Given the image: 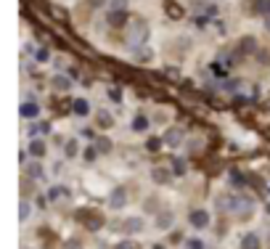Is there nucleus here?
<instances>
[{
  "mask_svg": "<svg viewBox=\"0 0 270 249\" xmlns=\"http://www.w3.org/2000/svg\"><path fill=\"white\" fill-rule=\"evenodd\" d=\"M29 215H32V204H29V199H24L22 204H19V218L24 223V220H29Z\"/></svg>",
  "mask_w": 270,
  "mask_h": 249,
  "instance_id": "17",
  "label": "nucleus"
},
{
  "mask_svg": "<svg viewBox=\"0 0 270 249\" xmlns=\"http://www.w3.org/2000/svg\"><path fill=\"white\" fill-rule=\"evenodd\" d=\"M188 223L194 228H207L209 225V212L207 209H194V212L188 215Z\"/></svg>",
  "mask_w": 270,
  "mask_h": 249,
  "instance_id": "3",
  "label": "nucleus"
},
{
  "mask_svg": "<svg viewBox=\"0 0 270 249\" xmlns=\"http://www.w3.org/2000/svg\"><path fill=\"white\" fill-rule=\"evenodd\" d=\"M27 178H32V180H40V178H45V170H43V165L40 162H29L27 167Z\"/></svg>",
  "mask_w": 270,
  "mask_h": 249,
  "instance_id": "8",
  "label": "nucleus"
},
{
  "mask_svg": "<svg viewBox=\"0 0 270 249\" xmlns=\"http://www.w3.org/2000/svg\"><path fill=\"white\" fill-rule=\"evenodd\" d=\"M106 22L111 27H122V24H127V8H111L106 14Z\"/></svg>",
  "mask_w": 270,
  "mask_h": 249,
  "instance_id": "2",
  "label": "nucleus"
},
{
  "mask_svg": "<svg viewBox=\"0 0 270 249\" xmlns=\"http://www.w3.org/2000/svg\"><path fill=\"white\" fill-rule=\"evenodd\" d=\"M127 188H122V186H117L114 191L109 194V207L111 209H122V207H127Z\"/></svg>",
  "mask_w": 270,
  "mask_h": 249,
  "instance_id": "1",
  "label": "nucleus"
},
{
  "mask_svg": "<svg viewBox=\"0 0 270 249\" xmlns=\"http://www.w3.org/2000/svg\"><path fill=\"white\" fill-rule=\"evenodd\" d=\"M175 225V212L172 209H164V212L156 215V228L159 231H167V228H172Z\"/></svg>",
  "mask_w": 270,
  "mask_h": 249,
  "instance_id": "4",
  "label": "nucleus"
},
{
  "mask_svg": "<svg viewBox=\"0 0 270 249\" xmlns=\"http://www.w3.org/2000/svg\"><path fill=\"white\" fill-rule=\"evenodd\" d=\"M48 196H50L53 201H58V199H67V196H69V188H67V186H53V188L48 191Z\"/></svg>",
  "mask_w": 270,
  "mask_h": 249,
  "instance_id": "16",
  "label": "nucleus"
},
{
  "mask_svg": "<svg viewBox=\"0 0 270 249\" xmlns=\"http://www.w3.org/2000/svg\"><path fill=\"white\" fill-rule=\"evenodd\" d=\"M96 149H98V154H109V151H111V141L101 135V138L96 141Z\"/></svg>",
  "mask_w": 270,
  "mask_h": 249,
  "instance_id": "18",
  "label": "nucleus"
},
{
  "mask_svg": "<svg viewBox=\"0 0 270 249\" xmlns=\"http://www.w3.org/2000/svg\"><path fill=\"white\" fill-rule=\"evenodd\" d=\"M183 173H186V165L180 159H175V175H183Z\"/></svg>",
  "mask_w": 270,
  "mask_h": 249,
  "instance_id": "27",
  "label": "nucleus"
},
{
  "mask_svg": "<svg viewBox=\"0 0 270 249\" xmlns=\"http://www.w3.org/2000/svg\"><path fill=\"white\" fill-rule=\"evenodd\" d=\"M268 8H270V0H257V3H254L257 14H268Z\"/></svg>",
  "mask_w": 270,
  "mask_h": 249,
  "instance_id": "21",
  "label": "nucleus"
},
{
  "mask_svg": "<svg viewBox=\"0 0 270 249\" xmlns=\"http://www.w3.org/2000/svg\"><path fill=\"white\" fill-rule=\"evenodd\" d=\"M72 109H74L77 117H88V114H90V103L85 101V98H77V101L72 103Z\"/></svg>",
  "mask_w": 270,
  "mask_h": 249,
  "instance_id": "12",
  "label": "nucleus"
},
{
  "mask_svg": "<svg viewBox=\"0 0 270 249\" xmlns=\"http://www.w3.org/2000/svg\"><path fill=\"white\" fill-rule=\"evenodd\" d=\"M64 149H67V156L72 159V156H77V151H80V143H77V141H67V146H64Z\"/></svg>",
  "mask_w": 270,
  "mask_h": 249,
  "instance_id": "19",
  "label": "nucleus"
},
{
  "mask_svg": "<svg viewBox=\"0 0 270 249\" xmlns=\"http://www.w3.org/2000/svg\"><path fill=\"white\" fill-rule=\"evenodd\" d=\"M61 249H82V244H80V239H69V241H64Z\"/></svg>",
  "mask_w": 270,
  "mask_h": 249,
  "instance_id": "23",
  "label": "nucleus"
},
{
  "mask_svg": "<svg viewBox=\"0 0 270 249\" xmlns=\"http://www.w3.org/2000/svg\"><path fill=\"white\" fill-rule=\"evenodd\" d=\"M194 8H201V0H194Z\"/></svg>",
  "mask_w": 270,
  "mask_h": 249,
  "instance_id": "30",
  "label": "nucleus"
},
{
  "mask_svg": "<svg viewBox=\"0 0 270 249\" xmlns=\"http://www.w3.org/2000/svg\"><path fill=\"white\" fill-rule=\"evenodd\" d=\"M241 249H262L260 236H257V233H246V236L241 239Z\"/></svg>",
  "mask_w": 270,
  "mask_h": 249,
  "instance_id": "9",
  "label": "nucleus"
},
{
  "mask_svg": "<svg viewBox=\"0 0 270 249\" xmlns=\"http://www.w3.org/2000/svg\"><path fill=\"white\" fill-rule=\"evenodd\" d=\"M143 225H146V223H143V218H127V220L122 223L124 233H141Z\"/></svg>",
  "mask_w": 270,
  "mask_h": 249,
  "instance_id": "7",
  "label": "nucleus"
},
{
  "mask_svg": "<svg viewBox=\"0 0 270 249\" xmlns=\"http://www.w3.org/2000/svg\"><path fill=\"white\" fill-rule=\"evenodd\" d=\"M170 178H172V173H170L167 167H154V170H151V180H154V183H159V186L170 183Z\"/></svg>",
  "mask_w": 270,
  "mask_h": 249,
  "instance_id": "6",
  "label": "nucleus"
},
{
  "mask_svg": "<svg viewBox=\"0 0 270 249\" xmlns=\"http://www.w3.org/2000/svg\"><path fill=\"white\" fill-rule=\"evenodd\" d=\"M117 249H141V247H138L133 239H127V241H122V244H117Z\"/></svg>",
  "mask_w": 270,
  "mask_h": 249,
  "instance_id": "24",
  "label": "nucleus"
},
{
  "mask_svg": "<svg viewBox=\"0 0 270 249\" xmlns=\"http://www.w3.org/2000/svg\"><path fill=\"white\" fill-rule=\"evenodd\" d=\"M29 154L35 156V159H43L45 156V141H40V138H35L29 143Z\"/></svg>",
  "mask_w": 270,
  "mask_h": 249,
  "instance_id": "11",
  "label": "nucleus"
},
{
  "mask_svg": "<svg viewBox=\"0 0 270 249\" xmlns=\"http://www.w3.org/2000/svg\"><path fill=\"white\" fill-rule=\"evenodd\" d=\"M143 37H146V27H143V24H135V27H133V35H130V43H133V45H141Z\"/></svg>",
  "mask_w": 270,
  "mask_h": 249,
  "instance_id": "14",
  "label": "nucleus"
},
{
  "mask_svg": "<svg viewBox=\"0 0 270 249\" xmlns=\"http://www.w3.org/2000/svg\"><path fill=\"white\" fill-rule=\"evenodd\" d=\"M50 82H53L56 90H72V80H69V77H64V75H56Z\"/></svg>",
  "mask_w": 270,
  "mask_h": 249,
  "instance_id": "15",
  "label": "nucleus"
},
{
  "mask_svg": "<svg viewBox=\"0 0 270 249\" xmlns=\"http://www.w3.org/2000/svg\"><path fill=\"white\" fill-rule=\"evenodd\" d=\"M98 124H101V127H111V124H114V117L111 114H98Z\"/></svg>",
  "mask_w": 270,
  "mask_h": 249,
  "instance_id": "20",
  "label": "nucleus"
},
{
  "mask_svg": "<svg viewBox=\"0 0 270 249\" xmlns=\"http://www.w3.org/2000/svg\"><path fill=\"white\" fill-rule=\"evenodd\" d=\"M111 8H127V0H111Z\"/></svg>",
  "mask_w": 270,
  "mask_h": 249,
  "instance_id": "28",
  "label": "nucleus"
},
{
  "mask_svg": "<svg viewBox=\"0 0 270 249\" xmlns=\"http://www.w3.org/2000/svg\"><path fill=\"white\" fill-rule=\"evenodd\" d=\"M82 156H85V159H88V162H96V156H98V149L93 146V149H85V151H82Z\"/></svg>",
  "mask_w": 270,
  "mask_h": 249,
  "instance_id": "22",
  "label": "nucleus"
},
{
  "mask_svg": "<svg viewBox=\"0 0 270 249\" xmlns=\"http://www.w3.org/2000/svg\"><path fill=\"white\" fill-rule=\"evenodd\" d=\"M48 48H40V50H37V58H40V61H48Z\"/></svg>",
  "mask_w": 270,
  "mask_h": 249,
  "instance_id": "29",
  "label": "nucleus"
},
{
  "mask_svg": "<svg viewBox=\"0 0 270 249\" xmlns=\"http://www.w3.org/2000/svg\"><path fill=\"white\" fill-rule=\"evenodd\" d=\"M268 29H270V16H268Z\"/></svg>",
  "mask_w": 270,
  "mask_h": 249,
  "instance_id": "31",
  "label": "nucleus"
},
{
  "mask_svg": "<svg viewBox=\"0 0 270 249\" xmlns=\"http://www.w3.org/2000/svg\"><path fill=\"white\" fill-rule=\"evenodd\" d=\"M37 114H40V109H37V103H32V101L22 103V117H27V120H35Z\"/></svg>",
  "mask_w": 270,
  "mask_h": 249,
  "instance_id": "13",
  "label": "nucleus"
},
{
  "mask_svg": "<svg viewBox=\"0 0 270 249\" xmlns=\"http://www.w3.org/2000/svg\"><path fill=\"white\" fill-rule=\"evenodd\" d=\"M162 141H164V143H167V146H172V149H175V146H177V143H180V141H183V130H180V127H170V130H167V133H164V135H162Z\"/></svg>",
  "mask_w": 270,
  "mask_h": 249,
  "instance_id": "5",
  "label": "nucleus"
},
{
  "mask_svg": "<svg viewBox=\"0 0 270 249\" xmlns=\"http://www.w3.org/2000/svg\"><path fill=\"white\" fill-rule=\"evenodd\" d=\"M82 223H85V228H88V231H98V228H101L106 220H103L101 215H88V218L82 215Z\"/></svg>",
  "mask_w": 270,
  "mask_h": 249,
  "instance_id": "10",
  "label": "nucleus"
},
{
  "mask_svg": "<svg viewBox=\"0 0 270 249\" xmlns=\"http://www.w3.org/2000/svg\"><path fill=\"white\" fill-rule=\"evenodd\" d=\"M186 249H204V244L199 239H191V241H186Z\"/></svg>",
  "mask_w": 270,
  "mask_h": 249,
  "instance_id": "25",
  "label": "nucleus"
},
{
  "mask_svg": "<svg viewBox=\"0 0 270 249\" xmlns=\"http://www.w3.org/2000/svg\"><path fill=\"white\" fill-rule=\"evenodd\" d=\"M146 124H148V120H146V117H138L133 127H135V130H143V127H146Z\"/></svg>",
  "mask_w": 270,
  "mask_h": 249,
  "instance_id": "26",
  "label": "nucleus"
}]
</instances>
